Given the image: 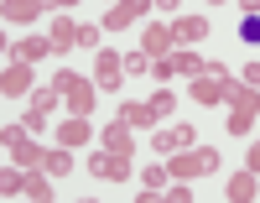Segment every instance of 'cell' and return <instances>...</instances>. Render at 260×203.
<instances>
[{
  "label": "cell",
  "instance_id": "1",
  "mask_svg": "<svg viewBox=\"0 0 260 203\" xmlns=\"http://www.w3.org/2000/svg\"><path fill=\"white\" fill-rule=\"evenodd\" d=\"M234 94H240V83L229 78L224 63H208V73L192 78V99H198V104H229Z\"/></svg>",
  "mask_w": 260,
  "mask_h": 203
},
{
  "label": "cell",
  "instance_id": "2",
  "mask_svg": "<svg viewBox=\"0 0 260 203\" xmlns=\"http://www.w3.org/2000/svg\"><path fill=\"white\" fill-rule=\"evenodd\" d=\"M224 162H219V146H187V151H172V162H167V172L172 177H203V172H219Z\"/></svg>",
  "mask_w": 260,
  "mask_h": 203
},
{
  "label": "cell",
  "instance_id": "3",
  "mask_svg": "<svg viewBox=\"0 0 260 203\" xmlns=\"http://www.w3.org/2000/svg\"><path fill=\"white\" fill-rule=\"evenodd\" d=\"M255 115H260V89L255 83H240V94L229 99V135H250Z\"/></svg>",
  "mask_w": 260,
  "mask_h": 203
},
{
  "label": "cell",
  "instance_id": "4",
  "mask_svg": "<svg viewBox=\"0 0 260 203\" xmlns=\"http://www.w3.org/2000/svg\"><path fill=\"white\" fill-rule=\"evenodd\" d=\"M52 83L62 89V104H68V115H94V83H89V78H78V73H68V68H62Z\"/></svg>",
  "mask_w": 260,
  "mask_h": 203
},
{
  "label": "cell",
  "instance_id": "5",
  "mask_svg": "<svg viewBox=\"0 0 260 203\" xmlns=\"http://www.w3.org/2000/svg\"><path fill=\"white\" fill-rule=\"evenodd\" d=\"M89 172H94V177H104V183H125V177L136 172V156H130V151H94Z\"/></svg>",
  "mask_w": 260,
  "mask_h": 203
},
{
  "label": "cell",
  "instance_id": "6",
  "mask_svg": "<svg viewBox=\"0 0 260 203\" xmlns=\"http://www.w3.org/2000/svg\"><path fill=\"white\" fill-rule=\"evenodd\" d=\"M62 104V89L52 83V89H31V104H26V130L37 135L42 125H47V115H52V109Z\"/></svg>",
  "mask_w": 260,
  "mask_h": 203
},
{
  "label": "cell",
  "instance_id": "7",
  "mask_svg": "<svg viewBox=\"0 0 260 203\" xmlns=\"http://www.w3.org/2000/svg\"><path fill=\"white\" fill-rule=\"evenodd\" d=\"M151 6H156V0H120V6L104 16V32H125V26H136V21H141Z\"/></svg>",
  "mask_w": 260,
  "mask_h": 203
},
{
  "label": "cell",
  "instance_id": "8",
  "mask_svg": "<svg viewBox=\"0 0 260 203\" xmlns=\"http://www.w3.org/2000/svg\"><path fill=\"white\" fill-rule=\"evenodd\" d=\"M120 73H125V57H115L110 47H99V52H94V78H99V89H120Z\"/></svg>",
  "mask_w": 260,
  "mask_h": 203
},
{
  "label": "cell",
  "instance_id": "9",
  "mask_svg": "<svg viewBox=\"0 0 260 203\" xmlns=\"http://www.w3.org/2000/svg\"><path fill=\"white\" fill-rule=\"evenodd\" d=\"M83 141H94V125H89V115H68V120H62L57 125V146H83Z\"/></svg>",
  "mask_w": 260,
  "mask_h": 203
},
{
  "label": "cell",
  "instance_id": "10",
  "mask_svg": "<svg viewBox=\"0 0 260 203\" xmlns=\"http://www.w3.org/2000/svg\"><path fill=\"white\" fill-rule=\"evenodd\" d=\"M151 146H156L161 156L187 151V146H192V125H167V130H156V135H151Z\"/></svg>",
  "mask_w": 260,
  "mask_h": 203
},
{
  "label": "cell",
  "instance_id": "11",
  "mask_svg": "<svg viewBox=\"0 0 260 203\" xmlns=\"http://www.w3.org/2000/svg\"><path fill=\"white\" fill-rule=\"evenodd\" d=\"M0 89H6V99L31 94V63H6V73H0Z\"/></svg>",
  "mask_w": 260,
  "mask_h": 203
},
{
  "label": "cell",
  "instance_id": "12",
  "mask_svg": "<svg viewBox=\"0 0 260 203\" xmlns=\"http://www.w3.org/2000/svg\"><path fill=\"white\" fill-rule=\"evenodd\" d=\"M6 151H11V162H16V167H42V156H47V146H37L31 135H21V141H11Z\"/></svg>",
  "mask_w": 260,
  "mask_h": 203
},
{
  "label": "cell",
  "instance_id": "13",
  "mask_svg": "<svg viewBox=\"0 0 260 203\" xmlns=\"http://www.w3.org/2000/svg\"><path fill=\"white\" fill-rule=\"evenodd\" d=\"M47 52H57L52 37H26V42H16V47H11V63H37V57H47Z\"/></svg>",
  "mask_w": 260,
  "mask_h": 203
},
{
  "label": "cell",
  "instance_id": "14",
  "mask_svg": "<svg viewBox=\"0 0 260 203\" xmlns=\"http://www.w3.org/2000/svg\"><path fill=\"white\" fill-rule=\"evenodd\" d=\"M224 198H229V203H250V198H255V172H250V167L234 172L229 183H224Z\"/></svg>",
  "mask_w": 260,
  "mask_h": 203
},
{
  "label": "cell",
  "instance_id": "15",
  "mask_svg": "<svg viewBox=\"0 0 260 203\" xmlns=\"http://www.w3.org/2000/svg\"><path fill=\"white\" fill-rule=\"evenodd\" d=\"M172 37H182V42H203V37H208V16H177V21H172Z\"/></svg>",
  "mask_w": 260,
  "mask_h": 203
},
{
  "label": "cell",
  "instance_id": "16",
  "mask_svg": "<svg viewBox=\"0 0 260 203\" xmlns=\"http://www.w3.org/2000/svg\"><path fill=\"white\" fill-rule=\"evenodd\" d=\"M104 151H136V135H130V125L115 115V125L104 130Z\"/></svg>",
  "mask_w": 260,
  "mask_h": 203
},
{
  "label": "cell",
  "instance_id": "17",
  "mask_svg": "<svg viewBox=\"0 0 260 203\" xmlns=\"http://www.w3.org/2000/svg\"><path fill=\"white\" fill-rule=\"evenodd\" d=\"M172 42H177V37H172V26H146L141 47H146L151 57H167V47H172Z\"/></svg>",
  "mask_w": 260,
  "mask_h": 203
},
{
  "label": "cell",
  "instance_id": "18",
  "mask_svg": "<svg viewBox=\"0 0 260 203\" xmlns=\"http://www.w3.org/2000/svg\"><path fill=\"white\" fill-rule=\"evenodd\" d=\"M52 47H57V52L78 47V21H68V16H57V21H52Z\"/></svg>",
  "mask_w": 260,
  "mask_h": 203
},
{
  "label": "cell",
  "instance_id": "19",
  "mask_svg": "<svg viewBox=\"0 0 260 203\" xmlns=\"http://www.w3.org/2000/svg\"><path fill=\"white\" fill-rule=\"evenodd\" d=\"M42 11H47L42 0H6V21H21V26H26V21H37Z\"/></svg>",
  "mask_w": 260,
  "mask_h": 203
},
{
  "label": "cell",
  "instance_id": "20",
  "mask_svg": "<svg viewBox=\"0 0 260 203\" xmlns=\"http://www.w3.org/2000/svg\"><path fill=\"white\" fill-rule=\"evenodd\" d=\"M42 167H47L52 177H68V172H73V156H68V146H47V156H42Z\"/></svg>",
  "mask_w": 260,
  "mask_h": 203
},
{
  "label": "cell",
  "instance_id": "21",
  "mask_svg": "<svg viewBox=\"0 0 260 203\" xmlns=\"http://www.w3.org/2000/svg\"><path fill=\"white\" fill-rule=\"evenodd\" d=\"M120 120H125V125H151V120H156V109H151V99H146V104H130V99H125V104H120Z\"/></svg>",
  "mask_w": 260,
  "mask_h": 203
},
{
  "label": "cell",
  "instance_id": "22",
  "mask_svg": "<svg viewBox=\"0 0 260 203\" xmlns=\"http://www.w3.org/2000/svg\"><path fill=\"white\" fill-rule=\"evenodd\" d=\"M172 63H177V73H182V78H198V73H208V63H203L198 52H177Z\"/></svg>",
  "mask_w": 260,
  "mask_h": 203
},
{
  "label": "cell",
  "instance_id": "23",
  "mask_svg": "<svg viewBox=\"0 0 260 203\" xmlns=\"http://www.w3.org/2000/svg\"><path fill=\"white\" fill-rule=\"evenodd\" d=\"M151 63H156V57H151L146 47H136V52H125V73H136V78H141V73H146Z\"/></svg>",
  "mask_w": 260,
  "mask_h": 203
},
{
  "label": "cell",
  "instance_id": "24",
  "mask_svg": "<svg viewBox=\"0 0 260 203\" xmlns=\"http://www.w3.org/2000/svg\"><path fill=\"white\" fill-rule=\"evenodd\" d=\"M240 42H260V11L240 16Z\"/></svg>",
  "mask_w": 260,
  "mask_h": 203
},
{
  "label": "cell",
  "instance_id": "25",
  "mask_svg": "<svg viewBox=\"0 0 260 203\" xmlns=\"http://www.w3.org/2000/svg\"><path fill=\"white\" fill-rule=\"evenodd\" d=\"M151 109H156V120H167L172 109H177V94H172V89H161V94L151 99Z\"/></svg>",
  "mask_w": 260,
  "mask_h": 203
},
{
  "label": "cell",
  "instance_id": "26",
  "mask_svg": "<svg viewBox=\"0 0 260 203\" xmlns=\"http://www.w3.org/2000/svg\"><path fill=\"white\" fill-rule=\"evenodd\" d=\"M167 177H172L167 167H146V188H151V193H161V183H167Z\"/></svg>",
  "mask_w": 260,
  "mask_h": 203
},
{
  "label": "cell",
  "instance_id": "27",
  "mask_svg": "<svg viewBox=\"0 0 260 203\" xmlns=\"http://www.w3.org/2000/svg\"><path fill=\"white\" fill-rule=\"evenodd\" d=\"M78 47H89V52H99V26H78Z\"/></svg>",
  "mask_w": 260,
  "mask_h": 203
},
{
  "label": "cell",
  "instance_id": "28",
  "mask_svg": "<svg viewBox=\"0 0 260 203\" xmlns=\"http://www.w3.org/2000/svg\"><path fill=\"white\" fill-rule=\"evenodd\" d=\"M151 73H156V78H177V63H172V57H156V63H151Z\"/></svg>",
  "mask_w": 260,
  "mask_h": 203
},
{
  "label": "cell",
  "instance_id": "29",
  "mask_svg": "<svg viewBox=\"0 0 260 203\" xmlns=\"http://www.w3.org/2000/svg\"><path fill=\"white\" fill-rule=\"evenodd\" d=\"M0 193L16 198V193H21V172H6V177H0Z\"/></svg>",
  "mask_w": 260,
  "mask_h": 203
},
{
  "label": "cell",
  "instance_id": "30",
  "mask_svg": "<svg viewBox=\"0 0 260 203\" xmlns=\"http://www.w3.org/2000/svg\"><path fill=\"white\" fill-rule=\"evenodd\" d=\"M245 167L260 177V141H250V151H245Z\"/></svg>",
  "mask_w": 260,
  "mask_h": 203
},
{
  "label": "cell",
  "instance_id": "31",
  "mask_svg": "<svg viewBox=\"0 0 260 203\" xmlns=\"http://www.w3.org/2000/svg\"><path fill=\"white\" fill-rule=\"evenodd\" d=\"M245 83H255V89H260V63H245Z\"/></svg>",
  "mask_w": 260,
  "mask_h": 203
},
{
  "label": "cell",
  "instance_id": "32",
  "mask_svg": "<svg viewBox=\"0 0 260 203\" xmlns=\"http://www.w3.org/2000/svg\"><path fill=\"white\" fill-rule=\"evenodd\" d=\"M42 6H47V11H52V6H57V11H68V6H78V0H42Z\"/></svg>",
  "mask_w": 260,
  "mask_h": 203
},
{
  "label": "cell",
  "instance_id": "33",
  "mask_svg": "<svg viewBox=\"0 0 260 203\" xmlns=\"http://www.w3.org/2000/svg\"><path fill=\"white\" fill-rule=\"evenodd\" d=\"M156 11H177V0H156Z\"/></svg>",
  "mask_w": 260,
  "mask_h": 203
},
{
  "label": "cell",
  "instance_id": "34",
  "mask_svg": "<svg viewBox=\"0 0 260 203\" xmlns=\"http://www.w3.org/2000/svg\"><path fill=\"white\" fill-rule=\"evenodd\" d=\"M213 6H224V0H213Z\"/></svg>",
  "mask_w": 260,
  "mask_h": 203
}]
</instances>
